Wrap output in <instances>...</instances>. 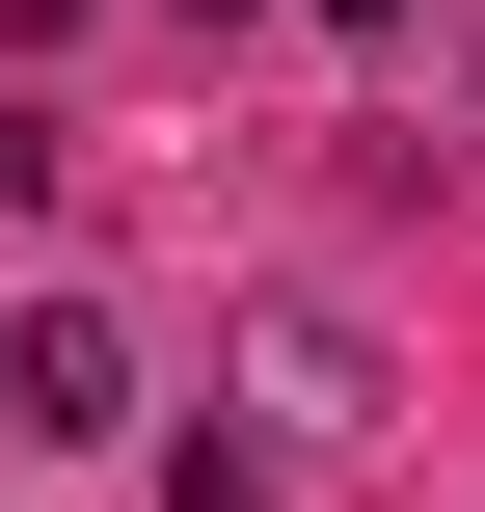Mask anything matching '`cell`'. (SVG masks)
Masks as SVG:
<instances>
[{
  "mask_svg": "<svg viewBox=\"0 0 485 512\" xmlns=\"http://www.w3.org/2000/svg\"><path fill=\"white\" fill-rule=\"evenodd\" d=\"M270 486H297V459H270L243 405H216V432H162V512H270Z\"/></svg>",
  "mask_w": 485,
  "mask_h": 512,
  "instance_id": "3957f363",
  "label": "cell"
},
{
  "mask_svg": "<svg viewBox=\"0 0 485 512\" xmlns=\"http://www.w3.org/2000/svg\"><path fill=\"white\" fill-rule=\"evenodd\" d=\"M243 432H270V459H351V432H378V324H351V297H297V324H270V405H243Z\"/></svg>",
  "mask_w": 485,
  "mask_h": 512,
  "instance_id": "7a4b0ae2",
  "label": "cell"
},
{
  "mask_svg": "<svg viewBox=\"0 0 485 512\" xmlns=\"http://www.w3.org/2000/svg\"><path fill=\"white\" fill-rule=\"evenodd\" d=\"M0 54H81V0H0Z\"/></svg>",
  "mask_w": 485,
  "mask_h": 512,
  "instance_id": "5b68a950",
  "label": "cell"
},
{
  "mask_svg": "<svg viewBox=\"0 0 485 512\" xmlns=\"http://www.w3.org/2000/svg\"><path fill=\"white\" fill-rule=\"evenodd\" d=\"M27 189H54V108H0V216H27Z\"/></svg>",
  "mask_w": 485,
  "mask_h": 512,
  "instance_id": "277c9868",
  "label": "cell"
},
{
  "mask_svg": "<svg viewBox=\"0 0 485 512\" xmlns=\"http://www.w3.org/2000/svg\"><path fill=\"white\" fill-rule=\"evenodd\" d=\"M324 27H405V0H324Z\"/></svg>",
  "mask_w": 485,
  "mask_h": 512,
  "instance_id": "8992f818",
  "label": "cell"
},
{
  "mask_svg": "<svg viewBox=\"0 0 485 512\" xmlns=\"http://www.w3.org/2000/svg\"><path fill=\"white\" fill-rule=\"evenodd\" d=\"M0 405L27 432H135V324L108 297H0Z\"/></svg>",
  "mask_w": 485,
  "mask_h": 512,
  "instance_id": "6da1fadb",
  "label": "cell"
}]
</instances>
